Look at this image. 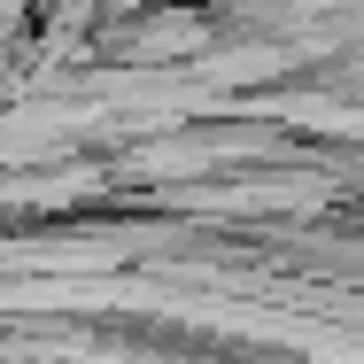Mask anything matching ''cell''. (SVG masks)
<instances>
[{
    "label": "cell",
    "instance_id": "6da1fadb",
    "mask_svg": "<svg viewBox=\"0 0 364 364\" xmlns=\"http://www.w3.org/2000/svg\"><path fill=\"white\" fill-rule=\"evenodd\" d=\"M16 16H23V0H0V31H16Z\"/></svg>",
    "mask_w": 364,
    "mask_h": 364
}]
</instances>
